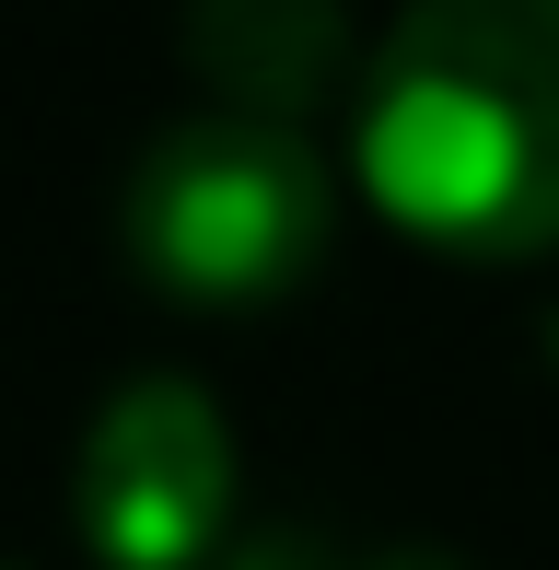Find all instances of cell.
<instances>
[{
  "instance_id": "1",
  "label": "cell",
  "mask_w": 559,
  "mask_h": 570,
  "mask_svg": "<svg viewBox=\"0 0 559 570\" xmlns=\"http://www.w3.org/2000/svg\"><path fill=\"white\" fill-rule=\"evenodd\" d=\"M350 175L467 268L559 245V0H409L373 36Z\"/></svg>"
},
{
  "instance_id": "2",
  "label": "cell",
  "mask_w": 559,
  "mask_h": 570,
  "mask_svg": "<svg viewBox=\"0 0 559 570\" xmlns=\"http://www.w3.org/2000/svg\"><path fill=\"white\" fill-rule=\"evenodd\" d=\"M129 256L151 292L175 303H280L315 279L326 233H339V175H326L315 128L268 117H175L129 175Z\"/></svg>"
},
{
  "instance_id": "3",
  "label": "cell",
  "mask_w": 559,
  "mask_h": 570,
  "mask_svg": "<svg viewBox=\"0 0 559 570\" xmlns=\"http://www.w3.org/2000/svg\"><path fill=\"white\" fill-rule=\"evenodd\" d=\"M70 524L106 570H210L234 548V420L210 407V384H117L70 454Z\"/></svg>"
},
{
  "instance_id": "4",
  "label": "cell",
  "mask_w": 559,
  "mask_h": 570,
  "mask_svg": "<svg viewBox=\"0 0 559 570\" xmlns=\"http://www.w3.org/2000/svg\"><path fill=\"white\" fill-rule=\"evenodd\" d=\"M187 70L234 117L315 128L326 106H362L373 47L350 36V0H187Z\"/></svg>"
},
{
  "instance_id": "5",
  "label": "cell",
  "mask_w": 559,
  "mask_h": 570,
  "mask_svg": "<svg viewBox=\"0 0 559 570\" xmlns=\"http://www.w3.org/2000/svg\"><path fill=\"white\" fill-rule=\"evenodd\" d=\"M210 570H350V559H326L303 524H257V535H234V548H222Z\"/></svg>"
},
{
  "instance_id": "6",
  "label": "cell",
  "mask_w": 559,
  "mask_h": 570,
  "mask_svg": "<svg viewBox=\"0 0 559 570\" xmlns=\"http://www.w3.org/2000/svg\"><path fill=\"white\" fill-rule=\"evenodd\" d=\"M362 570H467V559H454V548H373Z\"/></svg>"
},
{
  "instance_id": "7",
  "label": "cell",
  "mask_w": 559,
  "mask_h": 570,
  "mask_svg": "<svg viewBox=\"0 0 559 570\" xmlns=\"http://www.w3.org/2000/svg\"><path fill=\"white\" fill-rule=\"evenodd\" d=\"M0 570H12V559H0Z\"/></svg>"
}]
</instances>
